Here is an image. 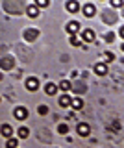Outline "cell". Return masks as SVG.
<instances>
[{
  "instance_id": "9c48e42d",
  "label": "cell",
  "mask_w": 124,
  "mask_h": 148,
  "mask_svg": "<svg viewBox=\"0 0 124 148\" xmlns=\"http://www.w3.org/2000/svg\"><path fill=\"white\" fill-rule=\"evenodd\" d=\"M26 13H28V15H30L32 18H35V17L39 15V8L35 6V4H34V6H28V9H26Z\"/></svg>"
},
{
  "instance_id": "d6986e66",
  "label": "cell",
  "mask_w": 124,
  "mask_h": 148,
  "mask_svg": "<svg viewBox=\"0 0 124 148\" xmlns=\"http://www.w3.org/2000/svg\"><path fill=\"white\" fill-rule=\"evenodd\" d=\"M6 146H8V148H17V139H8Z\"/></svg>"
},
{
  "instance_id": "8992f818",
  "label": "cell",
  "mask_w": 124,
  "mask_h": 148,
  "mask_svg": "<svg viewBox=\"0 0 124 148\" xmlns=\"http://www.w3.org/2000/svg\"><path fill=\"white\" fill-rule=\"evenodd\" d=\"M82 39H84L85 43H91V41L95 39V32L93 30H84L82 32Z\"/></svg>"
},
{
  "instance_id": "7402d4cb",
  "label": "cell",
  "mask_w": 124,
  "mask_h": 148,
  "mask_svg": "<svg viewBox=\"0 0 124 148\" xmlns=\"http://www.w3.org/2000/svg\"><path fill=\"white\" fill-rule=\"evenodd\" d=\"M37 111H39L41 115H47V113H48V108H47V106H39V108H37Z\"/></svg>"
},
{
  "instance_id": "6da1fadb",
  "label": "cell",
  "mask_w": 124,
  "mask_h": 148,
  "mask_svg": "<svg viewBox=\"0 0 124 148\" xmlns=\"http://www.w3.org/2000/svg\"><path fill=\"white\" fill-rule=\"evenodd\" d=\"M13 115H15V119H17V120H24L26 117H28V109H26V108H17Z\"/></svg>"
},
{
  "instance_id": "ffe728a7",
  "label": "cell",
  "mask_w": 124,
  "mask_h": 148,
  "mask_svg": "<svg viewBox=\"0 0 124 148\" xmlns=\"http://www.w3.org/2000/svg\"><path fill=\"white\" fill-rule=\"evenodd\" d=\"M58 132L59 133H67L69 132V126H67V124H59V126H58Z\"/></svg>"
},
{
  "instance_id": "ba28073f",
  "label": "cell",
  "mask_w": 124,
  "mask_h": 148,
  "mask_svg": "<svg viewBox=\"0 0 124 148\" xmlns=\"http://www.w3.org/2000/svg\"><path fill=\"white\" fill-rule=\"evenodd\" d=\"M0 133H2L4 137H11L13 135V128L10 126V124H4V126L0 128Z\"/></svg>"
},
{
  "instance_id": "7a4b0ae2",
  "label": "cell",
  "mask_w": 124,
  "mask_h": 148,
  "mask_svg": "<svg viewBox=\"0 0 124 148\" xmlns=\"http://www.w3.org/2000/svg\"><path fill=\"white\" fill-rule=\"evenodd\" d=\"M37 35H39V32L35 30V28H30V30H26V32H24V39H26V41H34V39H37Z\"/></svg>"
},
{
  "instance_id": "9a60e30c",
  "label": "cell",
  "mask_w": 124,
  "mask_h": 148,
  "mask_svg": "<svg viewBox=\"0 0 124 148\" xmlns=\"http://www.w3.org/2000/svg\"><path fill=\"white\" fill-rule=\"evenodd\" d=\"M71 106L74 109H82V108H84V102H82L80 98H74V100H71Z\"/></svg>"
},
{
  "instance_id": "3957f363",
  "label": "cell",
  "mask_w": 124,
  "mask_h": 148,
  "mask_svg": "<svg viewBox=\"0 0 124 148\" xmlns=\"http://www.w3.org/2000/svg\"><path fill=\"white\" fill-rule=\"evenodd\" d=\"M26 87H28V91H37V87H39L37 78H28L26 80Z\"/></svg>"
},
{
  "instance_id": "5b68a950",
  "label": "cell",
  "mask_w": 124,
  "mask_h": 148,
  "mask_svg": "<svg viewBox=\"0 0 124 148\" xmlns=\"http://www.w3.org/2000/svg\"><path fill=\"white\" fill-rule=\"evenodd\" d=\"M78 30H80V24H78L76 21H72V22H69V24H67V32H69L71 35L78 34Z\"/></svg>"
},
{
  "instance_id": "30bf717a",
  "label": "cell",
  "mask_w": 124,
  "mask_h": 148,
  "mask_svg": "<svg viewBox=\"0 0 124 148\" xmlns=\"http://www.w3.org/2000/svg\"><path fill=\"white\" fill-rule=\"evenodd\" d=\"M89 132H91V128L87 126V124H78V133H80V135H89Z\"/></svg>"
},
{
  "instance_id": "7c38bea8",
  "label": "cell",
  "mask_w": 124,
  "mask_h": 148,
  "mask_svg": "<svg viewBox=\"0 0 124 148\" xmlns=\"http://www.w3.org/2000/svg\"><path fill=\"white\" fill-rule=\"evenodd\" d=\"M84 13L87 17H93L95 15V6H93V4H85V6H84Z\"/></svg>"
},
{
  "instance_id": "4fadbf2b",
  "label": "cell",
  "mask_w": 124,
  "mask_h": 148,
  "mask_svg": "<svg viewBox=\"0 0 124 148\" xmlns=\"http://www.w3.org/2000/svg\"><path fill=\"white\" fill-rule=\"evenodd\" d=\"M56 91H58V87L54 85V83H48V85L45 87V92H47V95H50V96H52V95H56Z\"/></svg>"
},
{
  "instance_id": "ac0fdd59",
  "label": "cell",
  "mask_w": 124,
  "mask_h": 148,
  "mask_svg": "<svg viewBox=\"0 0 124 148\" xmlns=\"http://www.w3.org/2000/svg\"><path fill=\"white\" fill-rule=\"evenodd\" d=\"M35 2H37V4H35L37 8H47L50 4V0H35Z\"/></svg>"
},
{
  "instance_id": "277c9868",
  "label": "cell",
  "mask_w": 124,
  "mask_h": 148,
  "mask_svg": "<svg viewBox=\"0 0 124 148\" xmlns=\"http://www.w3.org/2000/svg\"><path fill=\"white\" fill-rule=\"evenodd\" d=\"M13 65H15V61H13L11 58H2V59H0V67L6 69V71H8V69H13Z\"/></svg>"
},
{
  "instance_id": "8fae6325",
  "label": "cell",
  "mask_w": 124,
  "mask_h": 148,
  "mask_svg": "<svg viewBox=\"0 0 124 148\" xmlns=\"http://www.w3.org/2000/svg\"><path fill=\"white\" fill-rule=\"evenodd\" d=\"M71 96H67V95H63L61 98H59V106H63V108H71Z\"/></svg>"
},
{
  "instance_id": "e0dca14e",
  "label": "cell",
  "mask_w": 124,
  "mask_h": 148,
  "mask_svg": "<svg viewBox=\"0 0 124 148\" xmlns=\"http://www.w3.org/2000/svg\"><path fill=\"white\" fill-rule=\"evenodd\" d=\"M59 89H63V91H69V89H71V82L63 80L61 83H59Z\"/></svg>"
},
{
  "instance_id": "52a82bcc",
  "label": "cell",
  "mask_w": 124,
  "mask_h": 148,
  "mask_svg": "<svg viewBox=\"0 0 124 148\" xmlns=\"http://www.w3.org/2000/svg\"><path fill=\"white\" fill-rule=\"evenodd\" d=\"M95 72L98 74V76L108 74V67H106V63H96V65H95Z\"/></svg>"
},
{
  "instance_id": "2e32d148",
  "label": "cell",
  "mask_w": 124,
  "mask_h": 148,
  "mask_svg": "<svg viewBox=\"0 0 124 148\" xmlns=\"http://www.w3.org/2000/svg\"><path fill=\"white\" fill-rule=\"evenodd\" d=\"M17 133H19V137H21V139H26V137L30 135V130L22 126V128H19V132H17Z\"/></svg>"
},
{
  "instance_id": "603a6c76",
  "label": "cell",
  "mask_w": 124,
  "mask_h": 148,
  "mask_svg": "<svg viewBox=\"0 0 124 148\" xmlns=\"http://www.w3.org/2000/svg\"><path fill=\"white\" fill-rule=\"evenodd\" d=\"M71 43H72V45H74V46H80V41H78V39H76V37H74V35H72V37H71Z\"/></svg>"
},
{
  "instance_id": "5bb4252c",
  "label": "cell",
  "mask_w": 124,
  "mask_h": 148,
  "mask_svg": "<svg viewBox=\"0 0 124 148\" xmlns=\"http://www.w3.org/2000/svg\"><path fill=\"white\" fill-rule=\"evenodd\" d=\"M67 9L71 13H76L78 9H80V6H78V2H67Z\"/></svg>"
},
{
  "instance_id": "44dd1931",
  "label": "cell",
  "mask_w": 124,
  "mask_h": 148,
  "mask_svg": "<svg viewBox=\"0 0 124 148\" xmlns=\"http://www.w3.org/2000/svg\"><path fill=\"white\" fill-rule=\"evenodd\" d=\"M104 59H106V61H113L115 56H113L111 52H106V54H104Z\"/></svg>"
}]
</instances>
